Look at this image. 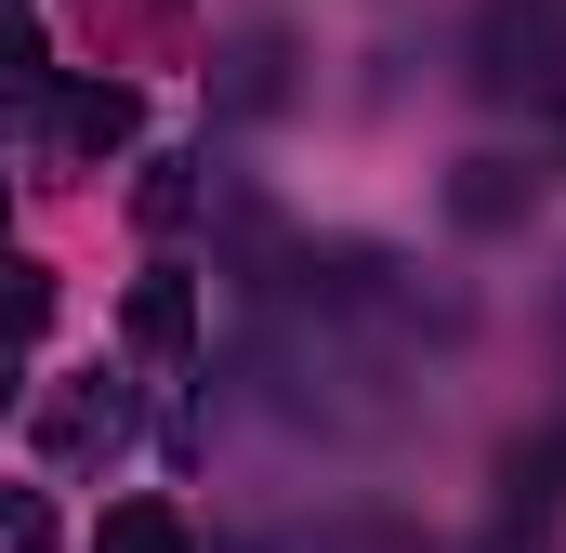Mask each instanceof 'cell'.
I'll return each mask as SVG.
<instances>
[{
    "label": "cell",
    "instance_id": "1",
    "mask_svg": "<svg viewBox=\"0 0 566 553\" xmlns=\"http://www.w3.org/2000/svg\"><path fill=\"white\" fill-rule=\"evenodd\" d=\"M474 80L488 93H554L566 80V13L554 0H488L474 13Z\"/></svg>",
    "mask_w": 566,
    "mask_h": 553
},
{
    "label": "cell",
    "instance_id": "2",
    "mask_svg": "<svg viewBox=\"0 0 566 553\" xmlns=\"http://www.w3.org/2000/svg\"><path fill=\"white\" fill-rule=\"evenodd\" d=\"M133 80H53V145H66V158H119V145H133Z\"/></svg>",
    "mask_w": 566,
    "mask_h": 553
},
{
    "label": "cell",
    "instance_id": "3",
    "mask_svg": "<svg viewBox=\"0 0 566 553\" xmlns=\"http://www.w3.org/2000/svg\"><path fill=\"white\" fill-rule=\"evenodd\" d=\"M40 435H53V461H106V448L133 435V396H119L106 369H80V383H66V396L40 409Z\"/></svg>",
    "mask_w": 566,
    "mask_h": 553
},
{
    "label": "cell",
    "instance_id": "4",
    "mask_svg": "<svg viewBox=\"0 0 566 553\" xmlns=\"http://www.w3.org/2000/svg\"><path fill=\"white\" fill-rule=\"evenodd\" d=\"M448 211H461V225H514V211H527V171H514V158H461Z\"/></svg>",
    "mask_w": 566,
    "mask_h": 553
},
{
    "label": "cell",
    "instance_id": "5",
    "mask_svg": "<svg viewBox=\"0 0 566 553\" xmlns=\"http://www.w3.org/2000/svg\"><path fill=\"white\" fill-rule=\"evenodd\" d=\"M133 343H145V356H185V343H198V303H185V276H145V290H133Z\"/></svg>",
    "mask_w": 566,
    "mask_h": 553
},
{
    "label": "cell",
    "instance_id": "6",
    "mask_svg": "<svg viewBox=\"0 0 566 553\" xmlns=\"http://www.w3.org/2000/svg\"><path fill=\"white\" fill-rule=\"evenodd\" d=\"M93 553H198V541H185V514H171V501H119Z\"/></svg>",
    "mask_w": 566,
    "mask_h": 553
},
{
    "label": "cell",
    "instance_id": "7",
    "mask_svg": "<svg viewBox=\"0 0 566 553\" xmlns=\"http://www.w3.org/2000/svg\"><path fill=\"white\" fill-rule=\"evenodd\" d=\"M40 93H53V53L27 13H0V106H40Z\"/></svg>",
    "mask_w": 566,
    "mask_h": 553
},
{
    "label": "cell",
    "instance_id": "8",
    "mask_svg": "<svg viewBox=\"0 0 566 553\" xmlns=\"http://www.w3.org/2000/svg\"><path fill=\"white\" fill-rule=\"evenodd\" d=\"M40 316H53V276L27 264V251H0V343H27Z\"/></svg>",
    "mask_w": 566,
    "mask_h": 553
},
{
    "label": "cell",
    "instance_id": "9",
    "mask_svg": "<svg viewBox=\"0 0 566 553\" xmlns=\"http://www.w3.org/2000/svg\"><path fill=\"white\" fill-rule=\"evenodd\" d=\"M0 553H53V501L40 488H0Z\"/></svg>",
    "mask_w": 566,
    "mask_h": 553
},
{
    "label": "cell",
    "instance_id": "10",
    "mask_svg": "<svg viewBox=\"0 0 566 553\" xmlns=\"http://www.w3.org/2000/svg\"><path fill=\"white\" fill-rule=\"evenodd\" d=\"M185 211H198V158H158L145 171V225H185Z\"/></svg>",
    "mask_w": 566,
    "mask_h": 553
},
{
    "label": "cell",
    "instance_id": "11",
    "mask_svg": "<svg viewBox=\"0 0 566 553\" xmlns=\"http://www.w3.org/2000/svg\"><path fill=\"white\" fill-rule=\"evenodd\" d=\"M316 553H422V541H409V528H329Z\"/></svg>",
    "mask_w": 566,
    "mask_h": 553
},
{
    "label": "cell",
    "instance_id": "12",
    "mask_svg": "<svg viewBox=\"0 0 566 553\" xmlns=\"http://www.w3.org/2000/svg\"><path fill=\"white\" fill-rule=\"evenodd\" d=\"M488 553H554V528H514V514H501V541Z\"/></svg>",
    "mask_w": 566,
    "mask_h": 553
},
{
    "label": "cell",
    "instance_id": "13",
    "mask_svg": "<svg viewBox=\"0 0 566 553\" xmlns=\"http://www.w3.org/2000/svg\"><path fill=\"white\" fill-rule=\"evenodd\" d=\"M0 409H13V383H0Z\"/></svg>",
    "mask_w": 566,
    "mask_h": 553
}]
</instances>
